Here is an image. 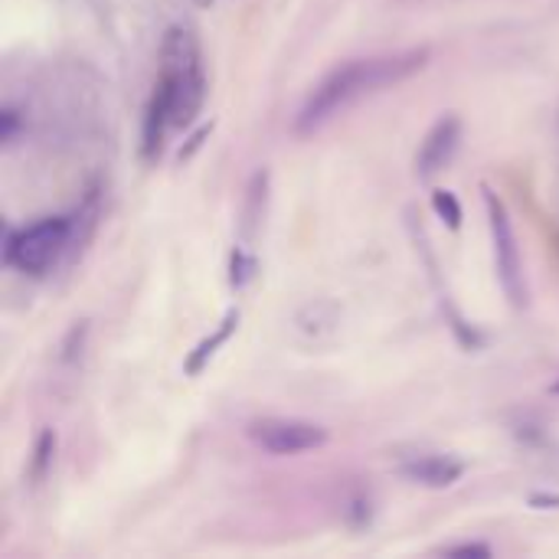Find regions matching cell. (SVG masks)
<instances>
[{"instance_id": "6da1fadb", "label": "cell", "mask_w": 559, "mask_h": 559, "mask_svg": "<svg viewBox=\"0 0 559 559\" xmlns=\"http://www.w3.org/2000/svg\"><path fill=\"white\" fill-rule=\"evenodd\" d=\"M426 62H429V49L419 46V49H403V52H390V56L350 59V62L331 69L308 92V98L295 118L298 134H311V131L324 128L334 115L350 108L354 102L413 79L416 72L426 69Z\"/></svg>"}, {"instance_id": "7a4b0ae2", "label": "cell", "mask_w": 559, "mask_h": 559, "mask_svg": "<svg viewBox=\"0 0 559 559\" xmlns=\"http://www.w3.org/2000/svg\"><path fill=\"white\" fill-rule=\"evenodd\" d=\"M157 88L167 95L174 111V128L193 124V118L203 108L206 98V75H203V56L193 29L170 26L164 33L160 46V79Z\"/></svg>"}, {"instance_id": "3957f363", "label": "cell", "mask_w": 559, "mask_h": 559, "mask_svg": "<svg viewBox=\"0 0 559 559\" xmlns=\"http://www.w3.org/2000/svg\"><path fill=\"white\" fill-rule=\"evenodd\" d=\"M69 236H72L69 216H43L7 236L3 262L23 275H43L56 265V259L69 246Z\"/></svg>"}, {"instance_id": "277c9868", "label": "cell", "mask_w": 559, "mask_h": 559, "mask_svg": "<svg viewBox=\"0 0 559 559\" xmlns=\"http://www.w3.org/2000/svg\"><path fill=\"white\" fill-rule=\"evenodd\" d=\"M485 206H488V226H491L498 282H501L508 301L514 308H524L527 305V278H524V259H521V246H518V236H514L511 213H508L504 200L491 187H485Z\"/></svg>"}, {"instance_id": "5b68a950", "label": "cell", "mask_w": 559, "mask_h": 559, "mask_svg": "<svg viewBox=\"0 0 559 559\" xmlns=\"http://www.w3.org/2000/svg\"><path fill=\"white\" fill-rule=\"evenodd\" d=\"M249 439L269 452V455H301L328 445V429L308 419H285V416H265L249 423Z\"/></svg>"}, {"instance_id": "8992f818", "label": "cell", "mask_w": 559, "mask_h": 559, "mask_svg": "<svg viewBox=\"0 0 559 559\" xmlns=\"http://www.w3.org/2000/svg\"><path fill=\"white\" fill-rule=\"evenodd\" d=\"M459 144H462V118L459 115H442L429 134L423 138L419 144V154H416V177L419 180H432L436 174H442L455 154H459Z\"/></svg>"}, {"instance_id": "52a82bcc", "label": "cell", "mask_w": 559, "mask_h": 559, "mask_svg": "<svg viewBox=\"0 0 559 559\" xmlns=\"http://www.w3.org/2000/svg\"><path fill=\"white\" fill-rule=\"evenodd\" d=\"M400 475L409 481V485H419V488H432V491H442V488H452L462 475H465V465L452 455H419L413 462H406L400 468Z\"/></svg>"}, {"instance_id": "ba28073f", "label": "cell", "mask_w": 559, "mask_h": 559, "mask_svg": "<svg viewBox=\"0 0 559 559\" xmlns=\"http://www.w3.org/2000/svg\"><path fill=\"white\" fill-rule=\"evenodd\" d=\"M174 128V111H170V102L167 95L154 85V95L144 108V124H141V154L144 160H157L160 151H164V138L167 131Z\"/></svg>"}, {"instance_id": "9c48e42d", "label": "cell", "mask_w": 559, "mask_h": 559, "mask_svg": "<svg viewBox=\"0 0 559 559\" xmlns=\"http://www.w3.org/2000/svg\"><path fill=\"white\" fill-rule=\"evenodd\" d=\"M236 328H239V311L233 308V311H226V314H223L219 328H216L210 337H203V341L187 354V360H183V373H187V377H200V373L210 367V360L219 354V347H223V344H229V337L236 334Z\"/></svg>"}, {"instance_id": "30bf717a", "label": "cell", "mask_w": 559, "mask_h": 559, "mask_svg": "<svg viewBox=\"0 0 559 559\" xmlns=\"http://www.w3.org/2000/svg\"><path fill=\"white\" fill-rule=\"evenodd\" d=\"M265 203H269V170H259L249 183V197H246V210H242V233L246 239H252L262 226L265 216Z\"/></svg>"}, {"instance_id": "8fae6325", "label": "cell", "mask_w": 559, "mask_h": 559, "mask_svg": "<svg viewBox=\"0 0 559 559\" xmlns=\"http://www.w3.org/2000/svg\"><path fill=\"white\" fill-rule=\"evenodd\" d=\"M52 459H56V432L52 429H43L39 439H36V449H33V462H29V481L33 485H39L49 475Z\"/></svg>"}, {"instance_id": "7c38bea8", "label": "cell", "mask_w": 559, "mask_h": 559, "mask_svg": "<svg viewBox=\"0 0 559 559\" xmlns=\"http://www.w3.org/2000/svg\"><path fill=\"white\" fill-rule=\"evenodd\" d=\"M432 210H436V216H439L452 233L462 229L465 213H462V203H459V197H455L452 190H432Z\"/></svg>"}, {"instance_id": "4fadbf2b", "label": "cell", "mask_w": 559, "mask_h": 559, "mask_svg": "<svg viewBox=\"0 0 559 559\" xmlns=\"http://www.w3.org/2000/svg\"><path fill=\"white\" fill-rule=\"evenodd\" d=\"M255 272H259L255 255L246 252V249H233V255H229V285H233L236 292L246 288V285L255 278Z\"/></svg>"}, {"instance_id": "5bb4252c", "label": "cell", "mask_w": 559, "mask_h": 559, "mask_svg": "<svg viewBox=\"0 0 559 559\" xmlns=\"http://www.w3.org/2000/svg\"><path fill=\"white\" fill-rule=\"evenodd\" d=\"M344 518L350 527H367L370 518H373V501H370V491H354L347 501H344Z\"/></svg>"}, {"instance_id": "9a60e30c", "label": "cell", "mask_w": 559, "mask_h": 559, "mask_svg": "<svg viewBox=\"0 0 559 559\" xmlns=\"http://www.w3.org/2000/svg\"><path fill=\"white\" fill-rule=\"evenodd\" d=\"M442 554L445 557H491V547L488 544H452Z\"/></svg>"}, {"instance_id": "2e32d148", "label": "cell", "mask_w": 559, "mask_h": 559, "mask_svg": "<svg viewBox=\"0 0 559 559\" xmlns=\"http://www.w3.org/2000/svg\"><path fill=\"white\" fill-rule=\"evenodd\" d=\"M210 134H213V121H210V124H203L200 131H193V138H190V141H187V147L180 151V164H183V160H190V154H193V151L210 138Z\"/></svg>"}, {"instance_id": "e0dca14e", "label": "cell", "mask_w": 559, "mask_h": 559, "mask_svg": "<svg viewBox=\"0 0 559 559\" xmlns=\"http://www.w3.org/2000/svg\"><path fill=\"white\" fill-rule=\"evenodd\" d=\"M531 508H537V511H557L559 495H534L531 498Z\"/></svg>"}, {"instance_id": "ac0fdd59", "label": "cell", "mask_w": 559, "mask_h": 559, "mask_svg": "<svg viewBox=\"0 0 559 559\" xmlns=\"http://www.w3.org/2000/svg\"><path fill=\"white\" fill-rule=\"evenodd\" d=\"M197 7H213V0H193Z\"/></svg>"}, {"instance_id": "d6986e66", "label": "cell", "mask_w": 559, "mask_h": 559, "mask_svg": "<svg viewBox=\"0 0 559 559\" xmlns=\"http://www.w3.org/2000/svg\"><path fill=\"white\" fill-rule=\"evenodd\" d=\"M550 393H554V396H559V380L554 383V386H550Z\"/></svg>"}]
</instances>
